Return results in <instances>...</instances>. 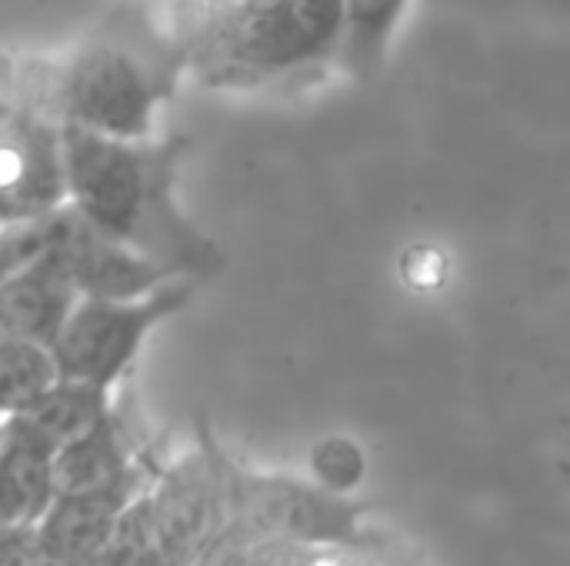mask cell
I'll use <instances>...</instances> for the list:
<instances>
[{
    "mask_svg": "<svg viewBox=\"0 0 570 566\" xmlns=\"http://www.w3.org/2000/svg\"><path fill=\"white\" fill-rule=\"evenodd\" d=\"M367 527V507L317 477L257 470L234 460L230 527L224 537L287 540L321 550L357 540Z\"/></svg>",
    "mask_w": 570,
    "mask_h": 566,
    "instance_id": "8992f818",
    "label": "cell"
},
{
    "mask_svg": "<svg viewBox=\"0 0 570 566\" xmlns=\"http://www.w3.org/2000/svg\"><path fill=\"white\" fill-rule=\"evenodd\" d=\"M184 77L187 57L147 0L114 3L57 57L67 127L120 140L157 137Z\"/></svg>",
    "mask_w": 570,
    "mask_h": 566,
    "instance_id": "3957f363",
    "label": "cell"
},
{
    "mask_svg": "<svg viewBox=\"0 0 570 566\" xmlns=\"http://www.w3.org/2000/svg\"><path fill=\"white\" fill-rule=\"evenodd\" d=\"M57 380L60 374L47 344H30V340L0 344V417L30 407Z\"/></svg>",
    "mask_w": 570,
    "mask_h": 566,
    "instance_id": "5bb4252c",
    "label": "cell"
},
{
    "mask_svg": "<svg viewBox=\"0 0 570 566\" xmlns=\"http://www.w3.org/2000/svg\"><path fill=\"white\" fill-rule=\"evenodd\" d=\"M407 10L411 0H351V33L344 57L347 80L371 83L384 73Z\"/></svg>",
    "mask_w": 570,
    "mask_h": 566,
    "instance_id": "4fadbf2b",
    "label": "cell"
},
{
    "mask_svg": "<svg viewBox=\"0 0 570 566\" xmlns=\"http://www.w3.org/2000/svg\"><path fill=\"white\" fill-rule=\"evenodd\" d=\"M187 77L224 93H307L344 77L351 0H170Z\"/></svg>",
    "mask_w": 570,
    "mask_h": 566,
    "instance_id": "6da1fadb",
    "label": "cell"
},
{
    "mask_svg": "<svg viewBox=\"0 0 570 566\" xmlns=\"http://www.w3.org/2000/svg\"><path fill=\"white\" fill-rule=\"evenodd\" d=\"M194 294V280H170L144 297H80L50 344L60 380L117 390L147 337L190 307Z\"/></svg>",
    "mask_w": 570,
    "mask_h": 566,
    "instance_id": "52a82bcc",
    "label": "cell"
},
{
    "mask_svg": "<svg viewBox=\"0 0 570 566\" xmlns=\"http://www.w3.org/2000/svg\"><path fill=\"white\" fill-rule=\"evenodd\" d=\"M77 300L80 290L50 254L0 277V344L30 340L50 347Z\"/></svg>",
    "mask_w": 570,
    "mask_h": 566,
    "instance_id": "9c48e42d",
    "label": "cell"
},
{
    "mask_svg": "<svg viewBox=\"0 0 570 566\" xmlns=\"http://www.w3.org/2000/svg\"><path fill=\"white\" fill-rule=\"evenodd\" d=\"M327 566H431V557L411 537L367 524L357 540L331 550Z\"/></svg>",
    "mask_w": 570,
    "mask_h": 566,
    "instance_id": "2e32d148",
    "label": "cell"
},
{
    "mask_svg": "<svg viewBox=\"0 0 570 566\" xmlns=\"http://www.w3.org/2000/svg\"><path fill=\"white\" fill-rule=\"evenodd\" d=\"M10 530H13V527H10V524H7V520H3V517H0V540H3V537H7V534H10Z\"/></svg>",
    "mask_w": 570,
    "mask_h": 566,
    "instance_id": "ac0fdd59",
    "label": "cell"
},
{
    "mask_svg": "<svg viewBox=\"0 0 570 566\" xmlns=\"http://www.w3.org/2000/svg\"><path fill=\"white\" fill-rule=\"evenodd\" d=\"M80 566H160L157 550L150 544V534H147V524H144L140 497L124 510V517L117 520L110 537Z\"/></svg>",
    "mask_w": 570,
    "mask_h": 566,
    "instance_id": "e0dca14e",
    "label": "cell"
},
{
    "mask_svg": "<svg viewBox=\"0 0 570 566\" xmlns=\"http://www.w3.org/2000/svg\"><path fill=\"white\" fill-rule=\"evenodd\" d=\"M187 133L120 140L67 127V200L104 234L150 257L177 280H214L227 257L177 203Z\"/></svg>",
    "mask_w": 570,
    "mask_h": 566,
    "instance_id": "7a4b0ae2",
    "label": "cell"
},
{
    "mask_svg": "<svg viewBox=\"0 0 570 566\" xmlns=\"http://www.w3.org/2000/svg\"><path fill=\"white\" fill-rule=\"evenodd\" d=\"M47 254L67 270L80 297H144L170 280V270L114 240L70 200L47 217Z\"/></svg>",
    "mask_w": 570,
    "mask_h": 566,
    "instance_id": "ba28073f",
    "label": "cell"
},
{
    "mask_svg": "<svg viewBox=\"0 0 570 566\" xmlns=\"http://www.w3.org/2000/svg\"><path fill=\"white\" fill-rule=\"evenodd\" d=\"M53 500V457L3 427L0 517L10 527H37Z\"/></svg>",
    "mask_w": 570,
    "mask_h": 566,
    "instance_id": "7c38bea8",
    "label": "cell"
},
{
    "mask_svg": "<svg viewBox=\"0 0 570 566\" xmlns=\"http://www.w3.org/2000/svg\"><path fill=\"white\" fill-rule=\"evenodd\" d=\"M0 444H3V417H0Z\"/></svg>",
    "mask_w": 570,
    "mask_h": 566,
    "instance_id": "d6986e66",
    "label": "cell"
},
{
    "mask_svg": "<svg viewBox=\"0 0 570 566\" xmlns=\"http://www.w3.org/2000/svg\"><path fill=\"white\" fill-rule=\"evenodd\" d=\"M140 490H77L53 494L47 514L33 527L40 554L53 566H80L117 527Z\"/></svg>",
    "mask_w": 570,
    "mask_h": 566,
    "instance_id": "30bf717a",
    "label": "cell"
},
{
    "mask_svg": "<svg viewBox=\"0 0 570 566\" xmlns=\"http://www.w3.org/2000/svg\"><path fill=\"white\" fill-rule=\"evenodd\" d=\"M110 410H114V390L80 380H57L30 407L3 417V427L23 437L27 444L40 447L43 454L57 457L67 444L94 430Z\"/></svg>",
    "mask_w": 570,
    "mask_h": 566,
    "instance_id": "8fae6325",
    "label": "cell"
},
{
    "mask_svg": "<svg viewBox=\"0 0 570 566\" xmlns=\"http://www.w3.org/2000/svg\"><path fill=\"white\" fill-rule=\"evenodd\" d=\"M57 57L0 50V227L67 203Z\"/></svg>",
    "mask_w": 570,
    "mask_h": 566,
    "instance_id": "277c9868",
    "label": "cell"
},
{
    "mask_svg": "<svg viewBox=\"0 0 570 566\" xmlns=\"http://www.w3.org/2000/svg\"><path fill=\"white\" fill-rule=\"evenodd\" d=\"M234 460L214 430L197 420L194 444L167 460L140 494L144 524L160 566H197L230 527Z\"/></svg>",
    "mask_w": 570,
    "mask_h": 566,
    "instance_id": "5b68a950",
    "label": "cell"
},
{
    "mask_svg": "<svg viewBox=\"0 0 570 566\" xmlns=\"http://www.w3.org/2000/svg\"><path fill=\"white\" fill-rule=\"evenodd\" d=\"M331 550L287 540H240L224 537L197 566H327Z\"/></svg>",
    "mask_w": 570,
    "mask_h": 566,
    "instance_id": "9a60e30c",
    "label": "cell"
}]
</instances>
